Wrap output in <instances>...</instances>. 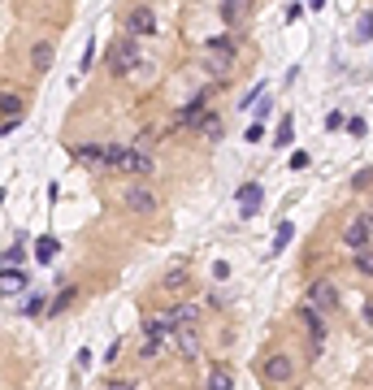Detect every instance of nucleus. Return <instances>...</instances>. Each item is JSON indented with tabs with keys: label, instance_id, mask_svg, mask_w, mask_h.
<instances>
[{
	"label": "nucleus",
	"instance_id": "nucleus-1",
	"mask_svg": "<svg viewBox=\"0 0 373 390\" xmlns=\"http://www.w3.org/2000/svg\"><path fill=\"white\" fill-rule=\"evenodd\" d=\"M256 377H261L265 390H291V386H300V360L287 347H269L256 360Z\"/></svg>",
	"mask_w": 373,
	"mask_h": 390
},
{
	"label": "nucleus",
	"instance_id": "nucleus-2",
	"mask_svg": "<svg viewBox=\"0 0 373 390\" xmlns=\"http://www.w3.org/2000/svg\"><path fill=\"white\" fill-rule=\"evenodd\" d=\"M235 65H239V39L235 35H209L204 39V74L217 78V87H226Z\"/></svg>",
	"mask_w": 373,
	"mask_h": 390
},
{
	"label": "nucleus",
	"instance_id": "nucleus-3",
	"mask_svg": "<svg viewBox=\"0 0 373 390\" xmlns=\"http://www.w3.org/2000/svg\"><path fill=\"white\" fill-rule=\"evenodd\" d=\"M148 61H143V48H139V39H131V35H113L109 39V48H105V70H109V78H131L135 70H143Z\"/></svg>",
	"mask_w": 373,
	"mask_h": 390
},
{
	"label": "nucleus",
	"instance_id": "nucleus-4",
	"mask_svg": "<svg viewBox=\"0 0 373 390\" xmlns=\"http://www.w3.org/2000/svg\"><path fill=\"white\" fill-rule=\"evenodd\" d=\"M304 299L317 308V312H326V317H334V312H343V291H339V282L326 278V273H317L304 282Z\"/></svg>",
	"mask_w": 373,
	"mask_h": 390
},
{
	"label": "nucleus",
	"instance_id": "nucleus-5",
	"mask_svg": "<svg viewBox=\"0 0 373 390\" xmlns=\"http://www.w3.org/2000/svg\"><path fill=\"white\" fill-rule=\"evenodd\" d=\"M295 321L304 325V334H308V351H313V356L326 351V338H330V317H326V312H317L308 299H300V304H295Z\"/></svg>",
	"mask_w": 373,
	"mask_h": 390
},
{
	"label": "nucleus",
	"instance_id": "nucleus-6",
	"mask_svg": "<svg viewBox=\"0 0 373 390\" xmlns=\"http://www.w3.org/2000/svg\"><path fill=\"white\" fill-rule=\"evenodd\" d=\"M117 204L126 208L131 217H157V213H161V195L148 187V182H126L122 195H117Z\"/></svg>",
	"mask_w": 373,
	"mask_h": 390
},
{
	"label": "nucleus",
	"instance_id": "nucleus-7",
	"mask_svg": "<svg viewBox=\"0 0 373 390\" xmlns=\"http://www.w3.org/2000/svg\"><path fill=\"white\" fill-rule=\"evenodd\" d=\"M161 312V321L169 325V334H178V330H200L204 321V304H195V299H169Z\"/></svg>",
	"mask_w": 373,
	"mask_h": 390
},
{
	"label": "nucleus",
	"instance_id": "nucleus-8",
	"mask_svg": "<svg viewBox=\"0 0 373 390\" xmlns=\"http://www.w3.org/2000/svg\"><path fill=\"white\" fill-rule=\"evenodd\" d=\"M122 35H131V39H152V35H161V18H157V9L152 5H131L126 13H122Z\"/></svg>",
	"mask_w": 373,
	"mask_h": 390
},
{
	"label": "nucleus",
	"instance_id": "nucleus-9",
	"mask_svg": "<svg viewBox=\"0 0 373 390\" xmlns=\"http://www.w3.org/2000/svg\"><path fill=\"white\" fill-rule=\"evenodd\" d=\"M53 65H57V39H53V35L31 39V48H27V70H31L35 78H44Z\"/></svg>",
	"mask_w": 373,
	"mask_h": 390
},
{
	"label": "nucleus",
	"instance_id": "nucleus-10",
	"mask_svg": "<svg viewBox=\"0 0 373 390\" xmlns=\"http://www.w3.org/2000/svg\"><path fill=\"white\" fill-rule=\"evenodd\" d=\"M169 351L178 356L183 364H191V360H200L204 356V338H200V330H178L169 338Z\"/></svg>",
	"mask_w": 373,
	"mask_h": 390
},
{
	"label": "nucleus",
	"instance_id": "nucleus-11",
	"mask_svg": "<svg viewBox=\"0 0 373 390\" xmlns=\"http://www.w3.org/2000/svg\"><path fill=\"white\" fill-rule=\"evenodd\" d=\"M187 291H191V265H187V260H178V265H169V269H165V278H161V295L183 299Z\"/></svg>",
	"mask_w": 373,
	"mask_h": 390
},
{
	"label": "nucleus",
	"instance_id": "nucleus-12",
	"mask_svg": "<svg viewBox=\"0 0 373 390\" xmlns=\"http://www.w3.org/2000/svg\"><path fill=\"white\" fill-rule=\"evenodd\" d=\"M235 204H239V217H256V213H261V204H265V187H261V178H247L243 187L235 191Z\"/></svg>",
	"mask_w": 373,
	"mask_h": 390
},
{
	"label": "nucleus",
	"instance_id": "nucleus-13",
	"mask_svg": "<svg viewBox=\"0 0 373 390\" xmlns=\"http://www.w3.org/2000/svg\"><path fill=\"white\" fill-rule=\"evenodd\" d=\"M27 109H31V96L22 87H0V122L27 117Z\"/></svg>",
	"mask_w": 373,
	"mask_h": 390
},
{
	"label": "nucleus",
	"instance_id": "nucleus-14",
	"mask_svg": "<svg viewBox=\"0 0 373 390\" xmlns=\"http://www.w3.org/2000/svg\"><path fill=\"white\" fill-rule=\"evenodd\" d=\"M209 96H213L209 87H204V91H195V96L183 104V109L174 113V130H191V126H195V117H200V113H209Z\"/></svg>",
	"mask_w": 373,
	"mask_h": 390
},
{
	"label": "nucleus",
	"instance_id": "nucleus-15",
	"mask_svg": "<svg viewBox=\"0 0 373 390\" xmlns=\"http://www.w3.org/2000/svg\"><path fill=\"white\" fill-rule=\"evenodd\" d=\"M339 243L347 247V256H352V252H365V247H373V243H369V230H365V221H360V213H352V221H343Z\"/></svg>",
	"mask_w": 373,
	"mask_h": 390
},
{
	"label": "nucleus",
	"instance_id": "nucleus-16",
	"mask_svg": "<svg viewBox=\"0 0 373 390\" xmlns=\"http://www.w3.org/2000/svg\"><path fill=\"white\" fill-rule=\"evenodd\" d=\"M65 152H70L83 169H91V174L105 169V143H65Z\"/></svg>",
	"mask_w": 373,
	"mask_h": 390
},
{
	"label": "nucleus",
	"instance_id": "nucleus-17",
	"mask_svg": "<svg viewBox=\"0 0 373 390\" xmlns=\"http://www.w3.org/2000/svg\"><path fill=\"white\" fill-rule=\"evenodd\" d=\"M195 135H200V139H209V143H217L221 135H226V117H221L217 109H209V113H200V117H195Z\"/></svg>",
	"mask_w": 373,
	"mask_h": 390
},
{
	"label": "nucleus",
	"instance_id": "nucleus-18",
	"mask_svg": "<svg viewBox=\"0 0 373 390\" xmlns=\"http://www.w3.org/2000/svg\"><path fill=\"white\" fill-rule=\"evenodd\" d=\"M217 13H221V22H226V26H235V31H239L243 18L252 13V0H217Z\"/></svg>",
	"mask_w": 373,
	"mask_h": 390
},
{
	"label": "nucleus",
	"instance_id": "nucleus-19",
	"mask_svg": "<svg viewBox=\"0 0 373 390\" xmlns=\"http://www.w3.org/2000/svg\"><path fill=\"white\" fill-rule=\"evenodd\" d=\"M79 295H83V286H61V295L48 299V312H44V317H61V312H70L74 304H79Z\"/></svg>",
	"mask_w": 373,
	"mask_h": 390
},
{
	"label": "nucleus",
	"instance_id": "nucleus-20",
	"mask_svg": "<svg viewBox=\"0 0 373 390\" xmlns=\"http://www.w3.org/2000/svg\"><path fill=\"white\" fill-rule=\"evenodd\" d=\"M204 390H235V373H230V364H209V373H204Z\"/></svg>",
	"mask_w": 373,
	"mask_h": 390
},
{
	"label": "nucleus",
	"instance_id": "nucleus-21",
	"mask_svg": "<svg viewBox=\"0 0 373 390\" xmlns=\"http://www.w3.org/2000/svg\"><path fill=\"white\" fill-rule=\"evenodd\" d=\"M27 282H31V273L22 269V265L18 269H0V295H18Z\"/></svg>",
	"mask_w": 373,
	"mask_h": 390
},
{
	"label": "nucleus",
	"instance_id": "nucleus-22",
	"mask_svg": "<svg viewBox=\"0 0 373 390\" xmlns=\"http://www.w3.org/2000/svg\"><path fill=\"white\" fill-rule=\"evenodd\" d=\"M269 143H273V152H282V148L295 143V117H291V113H282V122H278V130L269 135Z\"/></svg>",
	"mask_w": 373,
	"mask_h": 390
},
{
	"label": "nucleus",
	"instance_id": "nucleus-23",
	"mask_svg": "<svg viewBox=\"0 0 373 390\" xmlns=\"http://www.w3.org/2000/svg\"><path fill=\"white\" fill-rule=\"evenodd\" d=\"M352 273H356V278H365V282H373V247L352 252Z\"/></svg>",
	"mask_w": 373,
	"mask_h": 390
},
{
	"label": "nucleus",
	"instance_id": "nucleus-24",
	"mask_svg": "<svg viewBox=\"0 0 373 390\" xmlns=\"http://www.w3.org/2000/svg\"><path fill=\"white\" fill-rule=\"evenodd\" d=\"M53 256H57V239H53V234H39V243H35V260H39V265H48Z\"/></svg>",
	"mask_w": 373,
	"mask_h": 390
},
{
	"label": "nucleus",
	"instance_id": "nucleus-25",
	"mask_svg": "<svg viewBox=\"0 0 373 390\" xmlns=\"http://www.w3.org/2000/svg\"><path fill=\"white\" fill-rule=\"evenodd\" d=\"M291 239H295V226H291V221L282 217V221H278V230H273V252H282V247H287Z\"/></svg>",
	"mask_w": 373,
	"mask_h": 390
},
{
	"label": "nucleus",
	"instance_id": "nucleus-26",
	"mask_svg": "<svg viewBox=\"0 0 373 390\" xmlns=\"http://www.w3.org/2000/svg\"><path fill=\"white\" fill-rule=\"evenodd\" d=\"M356 44H373V9L360 13V22H356Z\"/></svg>",
	"mask_w": 373,
	"mask_h": 390
},
{
	"label": "nucleus",
	"instance_id": "nucleus-27",
	"mask_svg": "<svg viewBox=\"0 0 373 390\" xmlns=\"http://www.w3.org/2000/svg\"><path fill=\"white\" fill-rule=\"evenodd\" d=\"M100 390H139V382H135V377L113 373V377H105V382H100Z\"/></svg>",
	"mask_w": 373,
	"mask_h": 390
},
{
	"label": "nucleus",
	"instance_id": "nucleus-28",
	"mask_svg": "<svg viewBox=\"0 0 373 390\" xmlns=\"http://www.w3.org/2000/svg\"><path fill=\"white\" fill-rule=\"evenodd\" d=\"M343 130H347V135H352V139H365V135H369V122H365L360 113H352V117H347V126H343Z\"/></svg>",
	"mask_w": 373,
	"mask_h": 390
},
{
	"label": "nucleus",
	"instance_id": "nucleus-29",
	"mask_svg": "<svg viewBox=\"0 0 373 390\" xmlns=\"http://www.w3.org/2000/svg\"><path fill=\"white\" fill-rule=\"evenodd\" d=\"M44 312H48V299L44 295H31L27 304H22V317H44Z\"/></svg>",
	"mask_w": 373,
	"mask_h": 390
},
{
	"label": "nucleus",
	"instance_id": "nucleus-30",
	"mask_svg": "<svg viewBox=\"0 0 373 390\" xmlns=\"http://www.w3.org/2000/svg\"><path fill=\"white\" fill-rule=\"evenodd\" d=\"M308 165H313V156H308V152H291V161H287V169H291V174H304Z\"/></svg>",
	"mask_w": 373,
	"mask_h": 390
},
{
	"label": "nucleus",
	"instance_id": "nucleus-31",
	"mask_svg": "<svg viewBox=\"0 0 373 390\" xmlns=\"http://www.w3.org/2000/svg\"><path fill=\"white\" fill-rule=\"evenodd\" d=\"M96 48H100V39L91 35V39H87V48H83V65H79L83 74H87V70H91V61H96Z\"/></svg>",
	"mask_w": 373,
	"mask_h": 390
},
{
	"label": "nucleus",
	"instance_id": "nucleus-32",
	"mask_svg": "<svg viewBox=\"0 0 373 390\" xmlns=\"http://www.w3.org/2000/svg\"><path fill=\"white\" fill-rule=\"evenodd\" d=\"M352 191H373V169H360L352 178Z\"/></svg>",
	"mask_w": 373,
	"mask_h": 390
},
{
	"label": "nucleus",
	"instance_id": "nucleus-33",
	"mask_svg": "<svg viewBox=\"0 0 373 390\" xmlns=\"http://www.w3.org/2000/svg\"><path fill=\"white\" fill-rule=\"evenodd\" d=\"M247 143H261L265 139V122H252V126H247V135H243Z\"/></svg>",
	"mask_w": 373,
	"mask_h": 390
},
{
	"label": "nucleus",
	"instance_id": "nucleus-34",
	"mask_svg": "<svg viewBox=\"0 0 373 390\" xmlns=\"http://www.w3.org/2000/svg\"><path fill=\"white\" fill-rule=\"evenodd\" d=\"M343 126H347V113H339V109L326 113V130H343Z\"/></svg>",
	"mask_w": 373,
	"mask_h": 390
},
{
	"label": "nucleus",
	"instance_id": "nucleus-35",
	"mask_svg": "<svg viewBox=\"0 0 373 390\" xmlns=\"http://www.w3.org/2000/svg\"><path fill=\"white\" fill-rule=\"evenodd\" d=\"M360 221H365V230H369V243H373V200L360 208Z\"/></svg>",
	"mask_w": 373,
	"mask_h": 390
},
{
	"label": "nucleus",
	"instance_id": "nucleus-36",
	"mask_svg": "<svg viewBox=\"0 0 373 390\" xmlns=\"http://www.w3.org/2000/svg\"><path fill=\"white\" fill-rule=\"evenodd\" d=\"M269 113H273V100H269V96H261V104H256V122H265Z\"/></svg>",
	"mask_w": 373,
	"mask_h": 390
},
{
	"label": "nucleus",
	"instance_id": "nucleus-37",
	"mask_svg": "<svg viewBox=\"0 0 373 390\" xmlns=\"http://www.w3.org/2000/svg\"><path fill=\"white\" fill-rule=\"evenodd\" d=\"M117 356H122V343H109L105 347V369H109V364H117Z\"/></svg>",
	"mask_w": 373,
	"mask_h": 390
},
{
	"label": "nucleus",
	"instance_id": "nucleus-38",
	"mask_svg": "<svg viewBox=\"0 0 373 390\" xmlns=\"http://www.w3.org/2000/svg\"><path fill=\"white\" fill-rule=\"evenodd\" d=\"M213 278H217V282L230 278V265H226V260H217V265H213Z\"/></svg>",
	"mask_w": 373,
	"mask_h": 390
},
{
	"label": "nucleus",
	"instance_id": "nucleus-39",
	"mask_svg": "<svg viewBox=\"0 0 373 390\" xmlns=\"http://www.w3.org/2000/svg\"><path fill=\"white\" fill-rule=\"evenodd\" d=\"M18 126H22V117H13V122H0V139H5V135H13Z\"/></svg>",
	"mask_w": 373,
	"mask_h": 390
},
{
	"label": "nucleus",
	"instance_id": "nucleus-40",
	"mask_svg": "<svg viewBox=\"0 0 373 390\" xmlns=\"http://www.w3.org/2000/svg\"><path fill=\"white\" fill-rule=\"evenodd\" d=\"M304 5H308L313 13H321V9H326V0H304Z\"/></svg>",
	"mask_w": 373,
	"mask_h": 390
},
{
	"label": "nucleus",
	"instance_id": "nucleus-41",
	"mask_svg": "<svg viewBox=\"0 0 373 390\" xmlns=\"http://www.w3.org/2000/svg\"><path fill=\"white\" fill-rule=\"evenodd\" d=\"M0 204H5V191H0Z\"/></svg>",
	"mask_w": 373,
	"mask_h": 390
},
{
	"label": "nucleus",
	"instance_id": "nucleus-42",
	"mask_svg": "<svg viewBox=\"0 0 373 390\" xmlns=\"http://www.w3.org/2000/svg\"><path fill=\"white\" fill-rule=\"evenodd\" d=\"M291 390H304V386H291Z\"/></svg>",
	"mask_w": 373,
	"mask_h": 390
},
{
	"label": "nucleus",
	"instance_id": "nucleus-43",
	"mask_svg": "<svg viewBox=\"0 0 373 390\" xmlns=\"http://www.w3.org/2000/svg\"><path fill=\"white\" fill-rule=\"evenodd\" d=\"M0 343H9V338H0Z\"/></svg>",
	"mask_w": 373,
	"mask_h": 390
}]
</instances>
